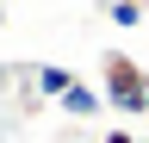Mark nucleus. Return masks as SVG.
I'll return each mask as SVG.
<instances>
[{
    "instance_id": "nucleus-1",
    "label": "nucleus",
    "mask_w": 149,
    "mask_h": 143,
    "mask_svg": "<svg viewBox=\"0 0 149 143\" xmlns=\"http://www.w3.org/2000/svg\"><path fill=\"white\" fill-rule=\"evenodd\" d=\"M100 87H106V100L118 112H143L149 106V68L137 56H124V50H106L100 56Z\"/></svg>"
},
{
    "instance_id": "nucleus-2",
    "label": "nucleus",
    "mask_w": 149,
    "mask_h": 143,
    "mask_svg": "<svg viewBox=\"0 0 149 143\" xmlns=\"http://www.w3.org/2000/svg\"><path fill=\"white\" fill-rule=\"evenodd\" d=\"M37 87H44V93H68L74 75H68V68H37Z\"/></svg>"
},
{
    "instance_id": "nucleus-3",
    "label": "nucleus",
    "mask_w": 149,
    "mask_h": 143,
    "mask_svg": "<svg viewBox=\"0 0 149 143\" xmlns=\"http://www.w3.org/2000/svg\"><path fill=\"white\" fill-rule=\"evenodd\" d=\"M106 143H143V137H130V131H106Z\"/></svg>"
},
{
    "instance_id": "nucleus-4",
    "label": "nucleus",
    "mask_w": 149,
    "mask_h": 143,
    "mask_svg": "<svg viewBox=\"0 0 149 143\" xmlns=\"http://www.w3.org/2000/svg\"><path fill=\"white\" fill-rule=\"evenodd\" d=\"M0 19H6V6H0Z\"/></svg>"
}]
</instances>
